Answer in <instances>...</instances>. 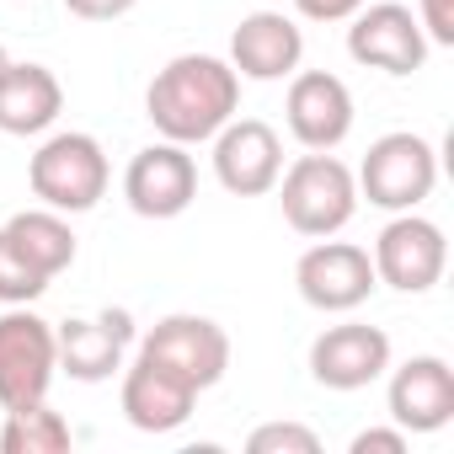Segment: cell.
<instances>
[{
  "mask_svg": "<svg viewBox=\"0 0 454 454\" xmlns=\"http://www.w3.org/2000/svg\"><path fill=\"white\" fill-rule=\"evenodd\" d=\"M134 342V316L129 310H102V316H75L54 326L59 369L81 385H102L123 369V353Z\"/></svg>",
  "mask_w": 454,
  "mask_h": 454,
  "instance_id": "13",
  "label": "cell"
},
{
  "mask_svg": "<svg viewBox=\"0 0 454 454\" xmlns=\"http://www.w3.org/2000/svg\"><path fill=\"white\" fill-rule=\"evenodd\" d=\"M358 198H369L385 214H406L433 198L438 187V150L422 134H385L369 145L364 166L353 171Z\"/></svg>",
  "mask_w": 454,
  "mask_h": 454,
  "instance_id": "4",
  "label": "cell"
},
{
  "mask_svg": "<svg viewBox=\"0 0 454 454\" xmlns=\"http://www.w3.org/2000/svg\"><path fill=\"white\" fill-rule=\"evenodd\" d=\"M0 231L12 236V247L54 284L70 262H75V231L65 224V214H54V208H22V214H12Z\"/></svg>",
  "mask_w": 454,
  "mask_h": 454,
  "instance_id": "19",
  "label": "cell"
},
{
  "mask_svg": "<svg viewBox=\"0 0 454 454\" xmlns=\"http://www.w3.org/2000/svg\"><path fill=\"white\" fill-rule=\"evenodd\" d=\"M6 65H12V54H6V43H0V75H6Z\"/></svg>",
  "mask_w": 454,
  "mask_h": 454,
  "instance_id": "27",
  "label": "cell"
},
{
  "mask_svg": "<svg viewBox=\"0 0 454 454\" xmlns=\"http://www.w3.org/2000/svg\"><path fill=\"white\" fill-rule=\"evenodd\" d=\"M390 422L406 433H438L454 422V369L438 353H417L390 374Z\"/></svg>",
  "mask_w": 454,
  "mask_h": 454,
  "instance_id": "15",
  "label": "cell"
},
{
  "mask_svg": "<svg viewBox=\"0 0 454 454\" xmlns=\"http://www.w3.org/2000/svg\"><path fill=\"white\" fill-rule=\"evenodd\" d=\"M65 113V86L49 65H6L0 75V134H43Z\"/></svg>",
  "mask_w": 454,
  "mask_h": 454,
  "instance_id": "18",
  "label": "cell"
},
{
  "mask_svg": "<svg viewBox=\"0 0 454 454\" xmlns=\"http://www.w3.org/2000/svg\"><path fill=\"white\" fill-rule=\"evenodd\" d=\"M417 22L427 33V43H454V0H417Z\"/></svg>",
  "mask_w": 454,
  "mask_h": 454,
  "instance_id": "23",
  "label": "cell"
},
{
  "mask_svg": "<svg viewBox=\"0 0 454 454\" xmlns=\"http://www.w3.org/2000/svg\"><path fill=\"white\" fill-rule=\"evenodd\" d=\"M241 107V75L231 59L214 54H176L166 70H155L145 91V113L160 139L171 145H203L214 139Z\"/></svg>",
  "mask_w": 454,
  "mask_h": 454,
  "instance_id": "1",
  "label": "cell"
},
{
  "mask_svg": "<svg viewBox=\"0 0 454 454\" xmlns=\"http://www.w3.org/2000/svg\"><path fill=\"white\" fill-rule=\"evenodd\" d=\"M75 443L70 422L49 401L6 406V427H0V454H65Z\"/></svg>",
  "mask_w": 454,
  "mask_h": 454,
  "instance_id": "20",
  "label": "cell"
},
{
  "mask_svg": "<svg viewBox=\"0 0 454 454\" xmlns=\"http://www.w3.org/2000/svg\"><path fill=\"white\" fill-rule=\"evenodd\" d=\"M139 358H150L155 369L176 374L182 385H192L198 395L214 390L224 380V369H231V337H224L219 321L208 316H160L145 342H139Z\"/></svg>",
  "mask_w": 454,
  "mask_h": 454,
  "instance_id": "5",
  "label": "cell"
},
{
  "mask_svg": "<svg viewBox=\"0 0 454 454\" xmlns=\"http://www.w3.org/2000/svg\"><path fill=\"white\" fill-rule=\"evenodd\" d=\"M27 182H33V198L54 214H86L107 198V182H113V166H107V150L91 139V134H54L38 145V155L27 160Z\"/></svg>",
  "mask_w": 454,
  "mask_h": 454,
  "instance_id": "2",
  "label": "cell"
},
{
  "mask_svg": "<svg viewBox=\"0 0 454 454\" xmlns=\"http://www.w3.org/2000/svg\"><path fill=\"white\" fill-rule=\"evenodd\" d=\"M348 54L369 70H385V75H417L427 59V33H422L411 6H395V0L369 6L364 0L348 17Z\"/></svg>",
  "mask_w": 454,
  "mask_h": 454,
  "instance_id": "9",
  "label": "cell"
},
{
  "mask_svg": "<svg viewBox=\"0 0 454 454\" xmlns=\"http://www.w3.org/2000/svg\"><path fill=\"white\" fill-rule=\"evenodd\" d=\"M247 449L252 454H321V438L305 422H262L247 438Z\"/></svg>",
  "mask_w": 454,
  "mask_h": 454,
  "instance_id": "22",
  "label": "cell"
},
{
  "mask_svg": "<svg viewBox=\"0 0 454 454\" xmlns=\"http://www.w3.org/2000/svg\"><path fill=\"white\" fill-rule=\"evenodd\" d=\"M214 176L236 198H262L284 176V139L262 118H231L214 134Z\"/></svg>",
  "mask_w": 454,
  "mask_h": 454,
  "instance_id": "10",
  "label": "cell"
},
{
  "mask_svg": "<svg viewBox=\"0 0 454 454\" xmlns=\"http://www.w3.org/2000/svg\"><path fill=\"white\" fill-rule=\"evenodd\" d=\"M49 289V278L12 247V236L0 231V305H33Z\"/></svg>",
  "mask_w": 454,
  "mask_h": 454,
  "instance_id": "21",
  "label": "cell"
},
{
  "mask_svg": "<svg viewBox=\"0 0 454 454\" xmlns=\"http://www.w3.org/2000/svg\"><path fill=\"white\" fill-rule=\"evenodd\" d=\"M406 427H369L353 438V454H406Z\"/></svg>",
  "mask_w": 454,
  "mask_h": 454,
  "instance_id": "25",
  "label": "cell"
},
{
  "mask_svg": "<svg viewBox=\"0 0 454 454\" xmlns=\"http://www.w3.org/2000/svg\"><path fill=\"white\" fill-rule=\"evenodd\" d=\"M123 198H129V208L139 219H176V214H187L192 198H198V166H192L187 145H171V139L145 145L129 160V171H123Z\"/></svg>",
  "mask_w": 454,
  "mask_h": 454,
  "instance_id": "11",
  "label": "cell"
},
{
  "mask_svg": "<svg viewBox=\"0 0 454 454\" xmlns=\"http://www.w3.org/2000/svg\"><path fill=\"white\" fill-rule=\"evenodd\" d=\"M305 59V33L284 12H252L231 33V70L241 81H284Z\"/></svg>",
  "mask_w": 454,
  "mask_h": 454,
  "instance_id": "16",
  "label": "cell"
},
{
  "mask_svg": "<svg viewBox=\"0 0 454 454\" xmlns=\"http://www.w3.org/2000/svg\"><path fill=\"white\" fill-rule=\"evenodd\" d=\"M278 182H284V219L294 224L300 236H310V241L337 236L342 224L358 214V182H353V171L332 150L300 155Z\"/></svg>",
  "mask_w": 454,
  "mask_h": 454,
  "instance_id": "3",
  "label": "cell"
},
{
  "mask_svg": "<svg viewBox=\"0 0 454 454\" xmlns=\"http://www.w3.org/2000/svg\"><path fill=\"white\" fill-rule=\"evenodd\" d=\"M54 374H59L54 321L33 316L27 305H6V316H0V411L49 401Z\"/></svg>",
  "mask_w": 454,
  "mask_h": 454,
  "instance_id": "6",
  "label": "cell"
},
{
  "mask_svg": "<svg viewBox=\"0 0 454 454\" xmlns=\"http://www.w3.org/2000/svg\"><path fill=\"white\" fill-rule=\"evenodd\" d=\"M385 369H390V337L380 326L342 321V326H326L310 342V374L326 390H364Z\"/></svg>",
  "mask_w": 454,
  "mask_h": 454,
  "instance_id": "14",
  "label": "cell"
},
{
  "mask_svg": "<svg viewBox=\"0 0 454 454\" xmlns=\"http://www.w3.org/2000/svg\"><path fill=\"white\" fill-rule=\"evenodd\" d=\"M284 118L305 150H337L353 134V91L332 70H294Z\"/></svg>",
  "mask_w": 454,
  "mask_h": 454,
  "instance_id": "12",
  "label": "cell"
},
{
  "mask_svg": "<svg viewBox=\"0 0 454 454\" xmlns=\"http://www.w3.org/2000/svg\"><path fill=\"white\" fill-rule=\"evenodd\" d=\"M358 6H364V0H294V12L305 22H348Z\"/></svg>",
  "mask_w": 454,
  "mask_h": 454,
  "instance_id": "26",
  "label": "cell"
},
{
  "mask_svg": "<svg viewBox=\"0 0 454 454\" xmlns=\"http://www.w3.org/2000/svg\"><path fill=\"white\" fill-rule=\"evenodd\" d=\"M139 6V0H65V12L81 17V22H118Z\"/></svg>",
  "mask_w": 454,
  "mask_h": 454,
  "instance_id": "24",
  "label": "cell"
},
{
  "mask_svg": "<svg viewBox=\"0 0 454 454\" xmlns=\"http://www.w3.org/2000/svg\"><path fill=\"white\" fill-rule=\"evenodd\" d=\"M369 262H374L380 284H390L401 294H427L443 278V268H449V241H443V231H438L433 219H422L417 208H406V214H395L380 231Z\"/></svg>",
  "mask_w": 454,
  "mask_h": 454,
  "instance_id": "7",
  "label": "cell"
},
{
  "mask_svg": "<svg viewBox=\"0 0 454 454\" xmlns=\"http://www.w3.org/2000/svg\"><path fill=\"white\" fill-rule=\"evenodd\" d=\"M198 406V390L182 385L176 374L155 369L150 358H134L123 369V417L139 433H176Z\"/></svg>",
  "mask_w": 454,
  "mask_h": 454,
  "instance_id": "17",
  "label": "cell"
},
{
  "mask_svg": "<svg viewBox=\"0 0 454 454\" xmlns=\"http://www.w3.org/2000/svg\"><path fill=\"white\" fill-rule=\"evenodd\" d=\"M294 284H300V300H305L310 310H321V316H348V310H358V305L374 294L380 278H374V262H369L364 247L321 236V241L300 257Z\"/></svg>",
  "mask_w": 454,
  "mask_h": 454,
  "instance_id": "8",
  "label": "cell"
}]
</instances>
